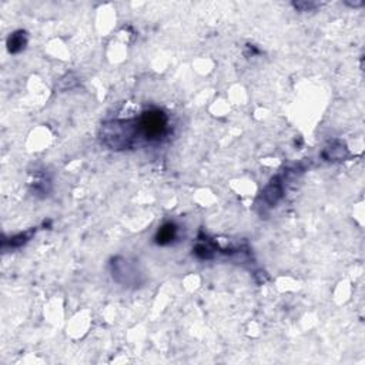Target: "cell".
<instances>
[{"label": "cell", "instance_id": "1", "mask_svg": "<svg viewBox=\"0 0 365 365\" xmlns=\"http://www.w3.org/2000/svg\"><path fill=\"white\" fill-rule=\"evenodd\" d=\"M137 133L139 126L130 122H114L103 127V139L111 149L120 150L129 147Z\"/></svg>", "mask_w": 365, "mask_h": 365}, {"label": "cell", "instance_id": "2", "mask_svg": "<svg viewBox=\"0 0 365 365\" xmlns=\"http://www.w3.org/2000/svg\"><path fill=\"white\" fill-rule=\"evenodd\" d=\"M137 126H139V131L144 134L147 140H157L166 133L167 117L161 111H149L143 114Z\"/></svg>", "mask_w": 365, "mask_h": 365}, {"label": "cell", "instance_id": "3", "mask_svg": "<svg viewBox=\"0 0 365 365\" xmlns=\"http://www.w3.org/2000/svg\"><path fill=\"white\" fill-rule=\"evenodd\" d=\"M7 46H9V50L12 53L20 52L23 47L26 46V36H24V33L23 32H17V33L12 35L10 39H9V42H7Z\"/></svg>", "mask_w": 365, "mask_h": 365}, {"label": "cell", "instance_id": "4", "mask_svg": "<svg viewBox=\"0 0 365 365\" xmlns=\"http://www.w3.org/2000/svg\"><path fill=\"white\" fill-rule=\"evenodd\" d=\"M175 236V227L173 224H166L163 228H160L157 234V243L158 244H167L170 243Z\"/></svg>", "mask_w": 365, "mask_h": 365}, {"label": "cell", "instance_id": "5", "mask_svg": "<svg viewBox=\"0 0 365 365\" xmlns=\"http://www.w3.org/2000/svg\"><path fill=\"white\" fill-rule=\"evenodd\" d=\"M294 6H295L297 9L302 10V12H307V10H310V9L315 7V4H314V3H294Z\"/></svg>", "mask_w": 365, "mask_h": 365}]
</instances>
